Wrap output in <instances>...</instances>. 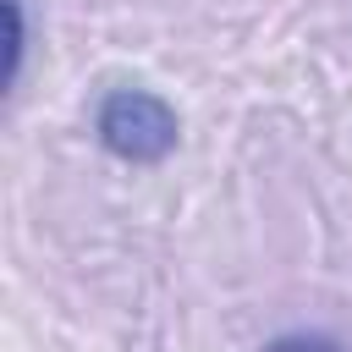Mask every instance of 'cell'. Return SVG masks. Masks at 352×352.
Segmentation results:
<instances>
[{
    "instance_id": "obj_1",
    "label": "cell",
    "mask_w": 352,
    "mask_h": 352,
    "mask_svg": "<svg viewBox=\"0 0 352 352\" xmlns=\"http://www.w3.org/2000/svg\"><path fill=\"white\" fill-rule=\"evenodd\" d=\"M94 126H99V143L116 160H132V165L165 160L176 148V138H182L176 110L160 94H148V88H116V94H104Z\"/></svg>"
},
{
    "instance_id": "obj_2",
    "label": "cell",
    "mask_w": 352,
    "mask_h": 352,
    "mask_svg": "<svg viewBox=\"0 0 352 352\" xmlns=\"http://www.w3.org/2000/svg\"><path fill=\"white\" fill-rule=\"evenodd\" d=\"M264 352H346L336 336H319V330H297V336H275Z\"/></svg>"
}]
</instances>
